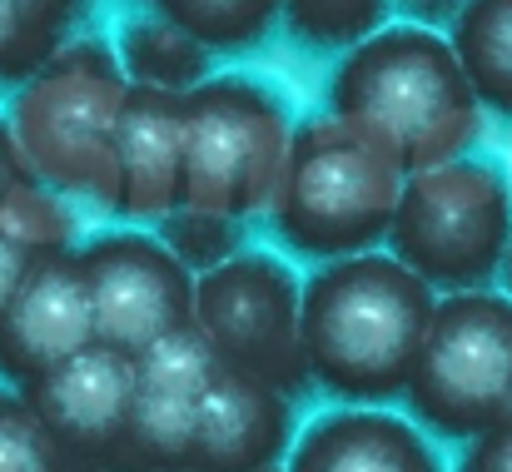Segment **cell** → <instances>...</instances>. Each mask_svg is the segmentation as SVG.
<instances>
[{"label":"cell","mask_w":512,"mask_h":472,"mask_svg":"<svg viewBox=\"0 0 512 472\" xmlns=\"http://www.w3.org/2000/svg\"><path fill=\"white\" fill-rule=\"evenodd\" d=\"M438 294L398 254L329 259L304 284L309 378L339 403L403 398L428 338Z\"/></svg>","instance_id":"1"},{"label":"cell","mask_w":512,"mask_h":472,"mask_svg":"<svg viewBox=\"0 0 512 472\" xmlns=\"http://www.w3.org/2000/svg\"><path fill=\"white\" fill-rule=\"evenodd\" d=\"M329 110L388 135L408 174L463 159L483 120L463 55L428 25H393L353 45L329 80Z\"/></svg>","instance_id":"2"},{"label":"cell","mask_w":512,"mask_h":472,"mask_svg":"<svg viewBox=\"0 0 512 472\" xmlns=\"http://www.w3.org/2000/svg\"><path fill=\"white\" fill-rule=\"evenodd\" d=\"M408 164L363 120L314 115L294 130V155L274 199V229L294 254L348 259L388 244Z\"/></svg>","instance_id":"3"},{"label":"cell","mask_w":512,"mask_h":472,"mask_svg":"<svg viewBox=\"0 0 512 472\" xmlns=\"http://www.w3.org/2000/svg\"><path fill=\"white\" fill-rule=\"evenodd\" d=\"M120 55L100 40H70L10 100V125L40 184L115 209L120 199V115L130 100Z\"/></svg>","instance_id":"4"},{"label":"cell","mask_w":512,"mask_h":472,"mask_svg":"<svg viewBox=\"0 0 512 472\" xmlns=\"http://www.w3.org/2000/svg\"><path fill=\"white\" fill-rule=\"evenodd\" d=\"M393 254L443 294L488 289L512 254V184L493 159L413 169L388 229Z\"/></svg>","instance_id":"5"},{"label":"cell","mask_w":512,"mask_h":472,"mask_svg":"<svg viewBox=\"0 0 512 472\" xmlns=\"http://www.w3.org/2000/svg\"><path fill=\"white\" fill-rule=\"evenodd\" d=\"M289 110L244 75L204 80L184 95V204L249 219L274 209L294 155Z\"/></svg>","instance_id":"6"},{"label":"cell","mask_w":512,"mask_h":472,"mask_svg":"<svg viewBox=\"0 0 512 472\" xmlns=\"http://www.w3.org/2000/svg\"><path fill=\"white\" fill-rule=\"evenodd\" d=\"M512 393V294L463 289L438 299L413 383L408 408L423 428L473 443L498 428Z\"/></svg>","instance_id":"7"},{"label":"cell","mask_w":512,"mask_h":472,"mask_svg":"<svg viewBox=\"0 0 512 472\" xmlns=\"http://www.w3.org/2000/svg\"><path fill=\"white\" fill-rule=\"evenodd\" d=\"M194 323L229 368H244L289 398L314 383L304 353V284L264 249H244L229 264L199 274Z\"/></svg>","instance_id":"8"},{"label":"cell","mask_w":512,"mask_h":472,"mask_svg":"<svg viewBox=\"0 0 512 472\" xmlns=\"http://www.w3.org/2000/svg\"><path fill=\"white\" fill-rule=\"evenodd\" d=\"M75 254L90 289L95 343L140 358L160 338L194 323L199 274L179 264V254L165 239L125 229V234H100Z\"/></svg>","instance_id":"9"},{"label":"cell","mask_w":512,"mask_h":472,"mask_svg":"<svg viewBox=\"0 0 512 472\" xmlns=\"http://www.w3.org/2000/svg\"><path fill=\"white\" fill-rule=\"evenodd\" d=\"M135 408H130V433L120 443L115 472H165L189 468L194 448V418L209 378L219 373V348L199 323H184L179 333L160 338L150 353L135 358Z\"/></svg>","instance_id":"10"},{"label":"cell","mask_w":512,"mask_h":472,"mask_svg":"<svg viewBox=\"0 0 512 472\" xmlns=\"http://www.w3.org/2000/svg\"><path fill=\"white\" fill-rule=\"evenodd\" d=\"M135 378L140 363L120 348L90 343L85 353L65 358L45 378L25 383L20 393L35 403V413L60 433V443L90 463L115 472L120 443L130 433V408H135Z\"/></svg>","instance_id":"11"},{"label":"cell","mask_w":512,"mask_h":472,"mask_svg":"<svg viewBox=\"0 0 512 472\" xmlns=\"http://www.w3.org/2000/svg\"><path fill=\"white\" fill-rule=\"evenodd\" d=\"M95 343V314L80 254H45L35 259L25 289L15 294L10 314L0 323V378L25 388L60 368L65 358L85 353Z\"/></svg>","instance_id":"12"},{"label":"cell","mask_w":512,"mask_h":472,"mask_svg":"<svg viewBox=\"0 0 512 472\" xmlns=\"http://www.w3.org/2000/svg\"><path fill=\"white\" fill-rule=\"evenodd\" d=\"M294 438V398L274 383L219 363L199 398L189 468L199 472H259L279 468Z\"/></svg>","instance_id":"13"},{"label":"cell","mask_w":512,"mask_h":472,"mask_svg":"<svg viewBox=\"0 0 512 472\" xmlns=\"http://www.w3.org/2000/svg\"><path fill=\"white\" fill-rule=\"evenodd\" d=\"M120 199L115 214L130 219H165L184 204V95L130 85L120 115Z\"/></svg>","instance_id":"14"},{"label":"cell","mask_w":512,"mask_h":472,"mask_svg":"<svg viewBox=\"0 0 512 472\" xmlns=\"http://www.w3.org/2000/svg\"><path fill=\"white\" fill-rule=\"evenodd\" d=\"M289 472H443V463L408 418L339 408L294 443Z\"/></svg>","instance_id":"15"},{"label":"cell","mask_w":512,"mask_h":472,"mask_svg":"<svg viewBox=\"0 0 512 472\" xmlns=\"http://www.w3.org/2000/svg\"><path fill=\"white\" fill-rule=\"evenodd\" d=\"M120 65L135 85L189 95L194 85L209 80V45L165 15H150V20H130L120 30Z\"/></svg>","instance_id":"16"},{"label":"cell","mask_w":512,"mask_h":472,"mask_svg":"<svg viewBox=\"0 0 512 472\" xmlns=\"http://www.w3.org/2000/svg\"><path fill=\"white\" fill-rule=\"evenodd\" d=\"M448 40L463 55L478 100L512 120V0H468Z\"/></svg>","instance_id":"17"},{"label":"cell","mask_w":512,"mask_h":472,"mask_svg":"<svg viewBox=\"0 0 512 472\" xmlns=\"http://www.w3.org/2000/svg\"><path fill=\"white\" fill-rule=\"evenodd\" d=\"M85 0H0V85H25L70 40Z\"/></svg>","instance_id":"18"},{"label":"cell","mask_w":512,"mask_h":472,"mask_svg":"<svg viewBox=\"0 0 512 472\" xmlns=\"http://www.w3.org/2000/svg\"><path fill=\"white\" fill-rule=\"evenodd\" d=\"M0 472H110L60 443L20 388H0Z\"/></svg>","instance_id":"19"},{"label":"cell","mask_w":512,"mask_h":472,"mask_svg":"<svg viewBox=\"0 0 512 472\" xmlns=\"http://www.w3.org/2000/svg\"><path fill=\"white\" fill-rule=\"evenodd\" d=\"M150 5L165 20L184 25L194 40H204L209 50H244L264 40V30L284 10V0H150Z\"/></svg>","instance_id":"20"},{"label":"cell","mask_w":512,"mask_h":472,"mask_svg":"<svg viewBox=\"0 0 512 472\" xmlns=\"http://www.w3.org/2000/svg\"><path fill=\"white\" fill-rule=\"evenodd\" d=\"M393 0H284V25L309 50H343L378 35Z\"/></svg>","instance_id":"21"},{"label":"cell","mask_w":512,"mask_h":472,"mask_svg":"<svg viewBox=\"0 0 512 472\" xmlns=\"http://www.w3.org/2000/svg\"><path fill=\"white\" fill-rule=\"evenodd\" d=\"M239 224L244 219H229V214H214V209H194V204H179L160 219V239L179 254L184 269L194 274H209L219 264H229L239 249Z\"/></svg>","instance_id":"22"},{"label":"cell","mask_w":512,"mask_h":472,"mask_svg":"<svg viewBox=\"0 0 512 472\" xmlns=\"http://www.w3.org/2000/svg\"><path fill=\"white\" fill-rule=\"evenodd\" d=\"M0 219L45 259V254H65V249H75V219H70V209L45 189V184H25L5 209H0Z\"/></svg>","instance_id":"23"},{"label":"cell","mask_w":512,"mask_h":472,"mask_svg":"<svg viewBox=\"0 0 512 472\" xmlns=\"http://www.w3.org/2000/svg\"><path fill=\"white\" fill-rule=\"evenodd\" d=\"M35 249L0 219V323L10 314V304H15V294L25 289V279H30V269H35Z\"/></svg>","instance_id":"24"},{"label":"cell","mask_w":512,"mask_h":472,"mask_svg":"<svg viewBox=\"0 0 512 472\" xmlns=\"http://www.w3.org/2000/svg\"><path fill=\"white\" fill-rule=\"evenodd\" d=\"M25 184H40V174L30 169V159L20 150V135H15V125L0 115V209L25 189Z\"/></svg>","instance_id":"25"},{"label":"cell","mask_w":512,"mask_h":472,"mask_svg":"<svg viewBox=\"0 0 512 472\" xmlns=\"http://www.w3.org/2000/svg\"><path fill=\"white\" fill-rule=\"evenodd\" d=\"M458 472H512V423L488 428L483 438H473Z\"/></svg>","instance_id":"26"},{"label":"cell","mask_w":512,"mask_h":472,"mask_svg":"<svg viewBox=\"0 0 512 472\" xmlns=\"http://www.w3.org/2000/svg\"><path fill=\"white\" fill-rule=\"evenodd\" d=\"M463 5H468V0H403V10H408L418 25H428V30H433V25H453V20L463 15Z\"/></svg>","instance_id":"27"},{"label":"cell","mask_w":512,"mask_h":472,"mask_svg":"<svg viewBox=\"0 0 512 472\" xmlns=\"http://www.w3.org/2000/svg\"><path fill=\"white\" fill-rule=\"evenodd\" d=\"M503 423H512V393H508V403H503V418H498V428H503Z\"/></svg>","instance_id":"28"},{"label":"cell","mask_w":512,"mask_h":472,"mask_svg":"<svg viewBox=\"0 0 512 472\" xmlns=\"http://www.w3.org/2000/svg\"><path fill=\"white\" fill-rule=\"evenodd\" d=\"M165 472H199V468H165Z\"/></svg>","instance_id":"29"},{"label":"cell","mask_w":512,"mask_h":472,"mask_svg":"<svg viewBox=\"0 0 512 472\" xmlns=\"http://www.w3.org/2000/svg\"><path fill=\"white\" fill-rule=\"evenodd\" d=\"M508 284H512V254H508Z\"/></svg>","instance_id":"30"},{"label":"cell","mask_w":512,"mask_h":472,"mask_svg":"<svg viewBox=\"0 0 512 472\" xmlns=\"http://www.w3.org/2000/svg\"><path fill=\"white\" fill-rule=\"evenodd\" d=\"M259 472H279V468H259Z\"/></svg>","instance_id":"31"}]
</instances>
